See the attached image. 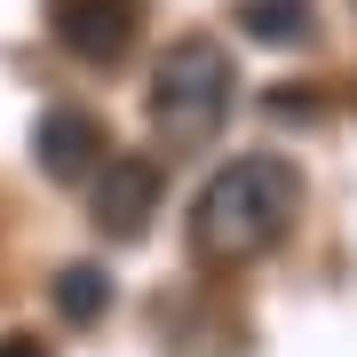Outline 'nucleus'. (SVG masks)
<instances>
[{
	"label": "nucleus",
	"mask_w": 357,
	"mask_h": 357,
	"mask_svg": "<svg viewBox=\"0 0 357 357\" xmlns=\"http://www.w3.org/2000/svg\"><path fill=\"white\" fill-rule=\"evenodd\" d=\"M294 206H302V175L278 151H246L206 175V191L191 199V255L206 270H238L262 262L270 246L294 230Z\"/></svg>",
	"instance_id": "obj_1"
},
{
	"label": "nucleus",
	"mask_w": 357,
	"mask_h": 357,
	"mask_svg": "<svg viewBox=\"0 0 357 357\" xmlns=\"http://www.w3.org/2000/svg\"><path fill=\"white\" fill-rule=\"evenodd\" d=\"M230 88H238L230 79V56L206 32L175 40L159 56V72H151V135L167 151H206L222 135V119H230Z\"/></svg>",
	"instance_id": "obj_2"
},
{
	"label": "nucleus",
	"mask_w": 357,
	"mask_h": 357,
	"mask_svg": "<svg viewBox=\"0 0 357 357\" xmlns=\"http://www.w3.org/2000/svg\"><path fill=\"white\" fill-rule=\"evenodd\" d=\"M159 215V159H143V151H112L96 167V199H88V222L103 230V238H143Z\"/></svg>",
	"instance_id": "obj_3"
},
{
	"label": "nucleus",
	"mask_w": 357,
	"mask_h": 357,
	"mask_svg": "<svg viewBox=\"0 0 357 357\" xmlns=\"http://www.w3.org/2000/svg\"><path fill=\"white\" fill-rule=\"evenodd\" d=\"M143 32V0H56V40L79 64H119Z\"/></svg>",
	"instance_id": "obj_4"
},
{
	"label": "nucleus",
	"mask_w": 357,
	"mask_h": 357,
	"mask_svg": "<svg viewBox=\"0 0 357 357\" xmlns=\"http://www.w3.org/2000/svg\"><path fill=\"white\" fill-rule=\"evenodd\" d=\"M32 159H40V175L79 183V175H96V167L112 159V143H103V128H96L88 112L56 103V112H40V119H32Z\"/></svg>",
	"instance_id": "obj_5"
},
{
	"label": "nucleus",
	"mask_w": 357,
	"mask_h": 357,
	"mask_svg": "<svg viewBox=\"0 0 357 357\" xmlns=\"http://www.w3.org/2000/svg\"><path fill=\"white\" fill-rule=\"evenodd\" d=\"M230 24L262 48H294V40H310V0H238Z\"/></svg>",
	"instance_id": "obj_6"
},
{
	"label": "nucleus",
	"mask_w": 357,
	"mask_h": 357,
	"mask_svg": "<svg viewBox=\"0 0 357 357\" xmlns=\"http://www.w3.org/2000/svg\"><path fill=\"white\" fill-rule=\"evenodd\" d=\"M103 310H112V278H103L96 262L56 270V318H64V326H96Z\"/></svg>",
	"instance_id": "obj_7"
},
{
	"label": "nucleus",
	"mask_w": 357,
	"mask_h": 357,
	"mask_svg": "<svg viewBox=\"0 0 357 357\" xmlns=\"http://www.w3.org/2000/svg\"><path fill=\"white\" fill-rule=\"evenodd\" d=\"M262 112H270V119H302V128H310V119H318V96H310V88H270Z\"/></svg>",
	"instance_id": "obj_8"
},
{
	"label": "nucleus",
	"mask_w": 357,
	"mask_h": 357,
	"mask_svg": "<svg viewBox=\"0 0 357 357\" xmlns=\"http://www.w3.org/2000/svg\"><path fill=\"white\" fill-rule=\"evenodd\" d=\"M0 357H48V342H32V333H0Z\"/></svg>",
	"instance_id": "obj_9"
}]
</instances>
